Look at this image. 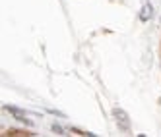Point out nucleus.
Here are the masks:
<instances>
[{
  "mask_svg": "<svg viewBox=\"0 0 161 137\" xmlns=\"http://www.w3.org/2000/svg\"><path fill=\"white\" fill-rule=\"evenodd\" d=\"M114 114V120H117V125L122 129V131H128L130 129V122H128V114H126L124 110H120V108H117L113 112Z\"/></svg>",
  "mask_w": 161,
  "mask_h": 137,
  "instance_id": "obj_1",
  "label": "nucleus"
},
{
  "mask_svg": "<svg viewBox=\"0 0 161 137\" xmlns=\"http://www.w3.org/2000/svg\"><path fill=\"white\" fill-rule=\"evenodd\" d=\"M152 14H153L152 4H146V6L142 8V12H140V18H142V21H147L149 18H152Z\"/></svg>",
  "mask_w": 161,
  "mask_h": 137,
  "instance_id": "obj_2",
  "label": "nucleus"
}]
</instances>
